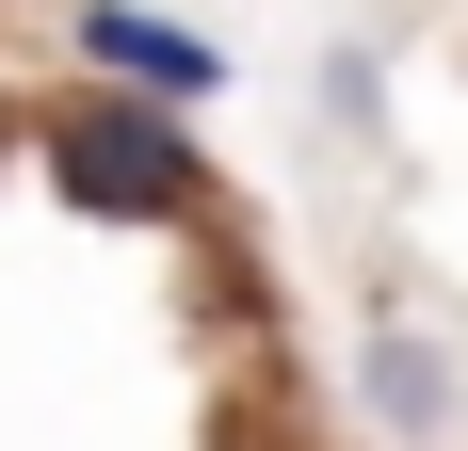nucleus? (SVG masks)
I'll list each match as a JSON object with an SVG mask.
<instances>
[{"label": "nucleus", "mask_w": 468, "mask_h": 451, "mask_svg": "<svg viewBox=\"0 0 468 451\" xmlns=\"http://www.w3.org/2000/svg\"><path fill=\"white\" fill-rule=\"evenodd\" d=\"M0 162H16V113H0Z\"/></svg>", "instance_id": "20e7f679"}, {"label": "nucleus", "mask_w": 468, "mask_h": 451, "mask_svg": "<svg viewBox=\"0 0 468 451\" xmlns=\"http://www.w3.org/2000/svg\"><path fill=\"white\" fill-rule=\"evenodd\" d=\"M65 48H81V81L162 97V113H210V97H227V48L194 33V16H162V0H81V16H65Z\"/></svg>", "instance_id": "f03ea898"}, {"label": "nucleus", "mask_w": 468, "mask_h": 451, "mask_svg": "<svg viewBox=\"0 0 468 451\" xmlns=\"http://www.w3.org/2000/svg\"><path fill=\"white\" fill-rule=\"evenodd\" d=\"M16 162H33L48 194L81 226H210L227 210V178H210V145H194V113H162V97H113V81H65L16 113Z\"/></svg>", "instance_id": "f257e3e1"}, {"label": "nucleus", "mask_w": 468, "mask_h": 451, "mask_svg": "<svg viewBox=\"0 0 468 451\" xmlns=\"http://www.w3.org/2000/svg\"><path fill=\"white\" fill-rule=\"evenodd\" d=\"M356 404H372V435L436 451L468 419V371H452V339H436L420 307H372V322H356Z\"/></svg>", "instance_id": "7ed1b4c3"}]
</instances>
